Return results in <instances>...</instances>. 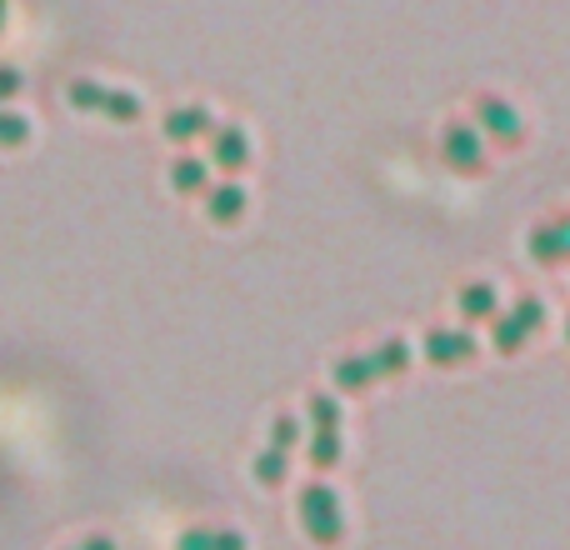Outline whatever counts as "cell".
<instances>
[{
	"instance_id": "cell-1",
	"label": "cell",
	"mask_w": 570,
	"mask_h": 550,
	"mask_svg": "<svg viewBox=\"0 0 570 550\" xmlns=\"http://www.w3.org/2000/svg\"><path fill=\"white\" fill-rule=\"evenodd\" d=\"M301 526L311 531L315 546H341L345 521H341V501L325 485H305L301 491Z\"/></svg>"
},
{
	"instance_id": "cell-2",
	"label": "cell",
	"mask_w": 570,
	"mask_h": 550,
	"mask_svg": "<svg viewBox=\"0 0 570 550\" xmlns=\"http://www.w3.org/2000/svg\"><path fill=\"white\" fill-rule=\"evenodd\" d=\"M70 106L76 110H96V116H110L120 120V126H130V120H140V100L130 96V90H106L96 86V80H70Z\"/></svg>"
},
{
	"instance_id": "cell-3",
	"label": "cell",
	"mask_w": 570,
	"mask_h": 550,
	"mask_svg": "<svg viewBox=\"0 0 570 550\" xmlns=\"http://www.w3.org/2000/svg\"><path fill=\"white\" fill-rule=\"evenodd\" d=\"M475 116H481V140H491V146L515 150L525 140V126H521V116H515L511 100L481 96V100H475Z\"/></svg>"
},
{
	"instance_id": "cell-4",
	"label": "cell",
	"mask_w": 570,
	"mask_h": 550,
	"mask_svg": "<svg viewBox=\"0 0 570 550\" xmlns=\"http://www.w3.org/2000/svg\"><path fill=\"white\" fill-rule=\"evenodd\" d=\"M311 415H315V441H311V465L331 471L341 461V411L331 395H311Z\"/></svg>"
},
{
	"instance_id": "cell-5",
	"label": "cell",
	"mask_w": 570,
	"mask_h": 550,
	"mask_svg": "<svg viewBox=\"0 0 570 550\" xmlns=\"http://www.w3.org/2000/svg\"><path fill=\"white\" fill-rule=\"evenodd\" d=\"M441 156L451 170H461V176H481L485 170V140L475 126H451L441 140Z\"/></svg>"
},
{
	"instance_id": "cell-6",
	"label": "cell",
	"mask_w": 570,
	"mask_h": 550,
	"mask_svg": "<svg viewBox=\"0 0 570 550\" xmlns=\"http://www.w3.org/2000/svg\"><path fill=\"white\" fill-rule=\"evenodd\" d=\"M546 321V305L541 301H521L511 315H495V351L515 355L525 341H531V331Z\"/></svg>"
},
{
	"instance_id": "cell-7",
	"label": "cell",
	"mask_w": 570,
	"mask_h": 550,
	"mask_svg": "<svg viewBox=\"0 0 570 550\" xmlns=\"http://www.w3.org/2000/svg\"><path fill=\"white\" fill-rule=\"evenodd\" d=\"M160 130H166V136L176 140V146H190V140L210 136V130H216V120H210V110H206V106H176V110H166Z\"/></svg>"
},
{
	"instance_id": "cell-8",
	"label": "cell",
	"mask_w": 570,
	"mask_h": 550,
	"mask_svg": "<svg viewBox=\"0 0 570 550\" xmlns=\"http://www.w3.org/2000/svg\"><path fill=\"white\" fill-rule=\"evenodd\" d=\"M475 355V341L465 331H431L425 335V361L451 371V365H465Z\"/></svg>"
},
{
	"instance_id": "cell-9",
	"label": "cell",
	"mask_w": 570,
	"mask_h": 550,
	"mask_svg": "<svg viewBox=\"0 0 570 550\" xmlns=\"http://www.w3.org/2000/svg\"><path fill=\"white\" fill-rule=\"evenodd\" d=\"M210 160H216L226 176H236V170H246L250 166V146H246V136H240L236 126H220V130H210Z\"/></svg>"
},
{
	"instance_id": "cell-10",
	"label": "cell",
	"mask_w": 570,
	"mask_h": 550,
	"mask_svg": "<svg viewBox=\"0 0 570 550\" xmlns=\"http://www.w3.org/2000/svg\"><path fill=\"white\" fill-rule=\"evenodd\" d=\"M525 246H531V256L541 261V266H556V261H566L570 256V216L566 220H551V226H535Z\"/></svg>"
},
{
	"instance_id": "cell-11",
	"label": "cell",
	"mask_w": 570,
	"mask_h": 550,
	"mask_svg": "<svg viewBox=\"0 0 570 550\" xmlns=\"http://www.w3.org/2000/svg\"><path fill=\"white\" fill-rule=\"evenodd\" d=\"M375 381H381V365H375V355H351V361L335 365V385H341L345 395L371 391Z\"/></svg>"
},
{
	"instance_id": "cell-12",
	"label": "cell",
	"mask_w": 570,
	"mask_h": 550,
	"mask_svg": "<svg viewBox=\"0 0 570 550\" xmlns=\"http://www.w3.org/2000/svg\"><path fill=\"white\" fill-rule=\"evenodd\" d=\"M170 186H176L180 196H206V190H210V170H206V160L180 156L176 166H170Z\"/></svg>"
},
{
	"instance_id": "cell-13",
	"label": "cell",
	"mask_w": 570,
	"mask_h": 550,
	"mask_svg": "<svg viewBox=\"0 0 570 550\" xmlns=\"http://www.w3.org/2000/svg\"><path fill=\"white\" fill-rule=\"evenodd\" d=\"M206 210L220 220V226H230V220L246 216V190L240 186H210L206 190Z\"/></svg>"
},
{
	"instance_id": "cell-14",
	"label": "cell",
	"mask_w": 570,
	"mask_h": 550,
	"mask_svg": "<svg viewBox=\"0 0 570 550\" xmlns=\"http://www.w3.org/2000/svg\"><path fill=\"white\" fill-rule=\"evenodd\" d=\"M461 311H465V321H495V315H501V301H495V291L485 281H471L461 291Z\"/></svg>"
},
{
	"instance_id": "cell-15",
	"label": "cell",
	"mask_w": 570,
	"mask_h": 550,
	"mask_svg": "<svg viewBox=\"0 0 570 550\" xmlns=\"http://www.w3.org/2000/svg\"><path fill=\"white\" fill-rule=\"evenodd\" d=\"M26 140H30V120L20 110L0 106V150H20Z\"/></svg>"
},
{
	"instance_id": "cell-16",
	"label": "cell",
	"mask_w": 570,
	"mask_h": 550,
	"mask_svg": "<svg viewBox=\"0 0 570 550\" xmlns=\"http://www.w3.org/2000/svg\"><path fill=\"white\" fill-rule=\"evenodd\" d=\"M285 471H291V455H285V451H261L256 455V481L261 485H281Z\"/></svg>"
},
{
	"instance_id": "cell-17",
	"label": "cell",
	"mask_w": 570,
	"mask_h": 550,
	"mask_svg": "<svg viewBox=\"0 0 570 550\" xmlns=\"http://www.w3.org/2000/svg\"><path fill=\"white\" fill-rule=\"evenodd\" d=\"M291 445H295V421H291V415H281L276 431H271V451H285V455H291Z\"/></svg>"
},
{
	"instance_id": "cell-18",
	"label": "cell",
	"mask_w": 570,
	"mask_h": 550,
	"mask_svg": "<svg viewBox=\"0 0 570 550\" xmlns=\"http://www.w3.org/2000/svg\"><path fill=\"white\" fill-rule=\"evenodd\" d=\"M20 96V70L16 66H0V106L6 100H16Z\"/></svg>"
},
{
	"instance_id": "cell-19",
	"label": "cell",
	"mask_w": 570,
	"mask_h": 550,
	"mask_svg": "<svg viewBox=\"0 0 570 550\" xmlns=\"http://www.w3.org/2000/svg\"><path fill=\"white\" fill-rule=\"evenodd\" d=\"M210 550H246V536L240 531H210Z\"/></svg>"
},
{
	"instance_id": "cell-20",
	"label": "cell",
	"mask_w": 570,
	"mask_h": 550,
	"mask_svg": "<svg viewBox=\"0 0 570 550\" xmlns=\"http://www.w3.org/2000/svg\"><path fill=\"white\" fill-rule=\"evenodd\" d=\"M176 550H210V531H186L176 541Z\"/></svg>"
},
{
	"instance_id": "cell-21",
	"label": "cell",
	"mask_w": 570,
	"mask_h": 550,
	"mask_svg": "<svg viewBox=\"0 0 570 550\" xmlns=\"http://www.w3.org/2000/svg\"><path fill=\"white\" fill-rule=\"evenodd\" d=\"M80 550H116V541H110V536H90V541L80 546Z\"/></svg>"
},
{
	"instance_id": "cell-22",
	"label": "cell",
	"mask_w": 570,
	"mask_h": 550,
	"mask_svg": "<svg viewBox=\"0 0 570 550\" xmlns=\"http://www.w3.org/2000/svg\"><path fill=\"white\" fill-rule=\"evenodd\" d=\"M0 30H6V0H0Z\"/></svg>"
},
{
	"instance_id": "cell-23",
	"label": "cell",
	"mask_w": 570,
	"mask_h": 550,
	"mask_svg": "<svg viewBox=\"0 0 570 550\" xmlns=\"http://www.w3.org/2000/svg\"><path fill=\"white\" fill-rule=\"evenodd\" d=\"M566 335H570V321H566Z\"/></svg>"
},
{
	"instance_id": "cell-24",
	"label": "cell",
	"mask_w": 570,
	"mask_h": 550,
	"mask_svg": "<svg viewBox=\"0 0 570 550\" xmlns=\"http://www.w3.org/2000/svg\"><path fill=\"white\" fill-rule=\"evenodd\" d=\"M76 550H80V546H76Z\"/></svg>"
}]
</instances>
